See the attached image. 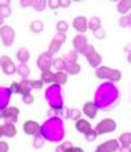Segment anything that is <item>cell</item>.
Here are the masks:
<instances>
[{
    "instance_id": "obj_1",
    "label": "cell",
    "mask_w": 131,
    "mask_h": 152,
    "mask_svg": "<svg viewBox=\"0 0 131 152\" xmlns=\"http://www.w3.org/2000/svg\"><path fill=\"white\" fill-rule=\"evenodd\" d=\"M120 101V93L115 83L105 82L95 90L94 96V104L98 107V109L102 111H112L117 107Z\"/></svg>"
},
{
    "instance_id": "obj_2",
    "label": "cell",
    "mask_w": 131,
    "mask_h": 152,
    "mask_svg": "<svg viewBox=\"0 0 131 152\" xmlns=\"http://www.w3.org/2000/svg\"><path fill=\"white\" fill-rule=\"evenodd\" d=\"M40 134L44 137L46 141L50 142H61L65 138V126L62 119L58 116L48 118L41 126H40Z\"/></svg>"
},
{
    "instance_id": "obj_3",
    "label": "cell",
    "mask_w": 131,
    "mask_h": 152,
    "mask_svg": "<svg viewBox=\"0 0 131 152\" xmlns=\"http://www.w3.org/2000/svg\"><path fill=\"white\" fill-rule=\"evenodd\" d=\"M46 101L52 111H62L64 108V94L60 84L52 83L46 88Z\"/></svg>"
},
{
    "instance_id": "obj_4",
    "label": "cell",
    "mask_w": 131,
    "mask_h": 152,
    "mask_svg": "<svg viewBox=\"0 0 131 152\" xmlns=\"http://www.w3.org/2000/svg\"><path fill=\"white\" fill-rule=\"evenodd\" d=\"M95 76L98 79H106L111 83H116V82L122 80V71L101 65L99 68L95 69Z\"/></svg>"
},
{
    "instance_id": "obj_5",
    "label": "cell",
    "mask_w": 131,
    "mask_h": 152,
    "mask_svg": "<svg viewBox=\"0 0 131 152\" xmlns=\"http://www.w3.org/2000/svg\"><path fill=\"white\" fill-rule=\"evenodd\" d=\"M117 124H116L115 119H111V118H106V119H102L98 124L95 126V130L98 136H103V134H108V133L115 132Z\"/></svg>"
},
{
    "instance_id": "obj_6",
    "label": "cell",
    "mask_w": 131,
    "mask_h": 152,
    "mask_svg": "<svg viewBox=\"0 0 131 152\" xmlns=\"http://www.w3.org/2000/svg\"><path fill=\"white\" fill-rule=\"evenodd\" d=\"M0 39H1V42H3L6 47H10L15 40V31L10 25H3L0 28Z\"/></svg>"
},
{
    "instance_id": "obj_7",
    "label": "cell",
    "mask_w": 131,
    "mask_h": 152,
    "mask_svg": "<svg viewBox=\"0 0 131 152\" xmlns=\"http://www.w3.org/2000/svg\"><path fill=\"white\" fill-rule=\"evenodd\" d=\"M0 68L4 72V75H7V76H11L14 73H17V65L14 64L11 57H8V56L0 57Z\"/></svg>"
},
{
    "instance_id": "obj_8",
    "label": "cell",
    "mask_w": 131,
    "mask_h": 152,
    "mask_svg": "<svg viewBox=\"0 0 131 152\" xmlns=\"http://www.w3.org/2000/svg\"><path fill=\"white\" fill-rule=\"evenodd\" d=\"M52 60H54V58H52V56L48 51L40 54V56L37 57V61H36L37 68H39L41 72H44V71H50V68L52 66Z\"/></svg>"
},
{
    "instance_id": "obj_9",
    "label": "cell",
    "mask_w": 131,
    "mask_h": 152,
    "mask_svg": "<svg viewBox=\"0 0 131 152\" xmlns=\"http://www.w3.org/2000/svg\"><path fill=\"white\" fill-rule=\"evenodd\" d=\"M119 141L117 140H108L97 147L95 152H117L119 151Z\"/></svg>"
},
{
    "instance_id": "obj_10",
    "label": "cell",
    "mask_w": 131,
    "mask_h": 152,
    "mask_svg": "<svg viewBox=\"0 0 131 152\" xmlns=\"http://www.w3.org/2000/svg\"><path fill=\"white\" fill-rule=\"evenodd\" d=\"M72 26H73V29L77 31L80 35H83L88 29V21L84 15H77L75 20H73V22H72Z\"/></svg>"
},
{
    "instance_id": "obj_11",
    "label": "cell",
    "mask_w": 131,
    "mask_h": 152,
    "mask_svg": "<svg viewBox=\"0 0 131 152\" xmlns=\"http://www.w3.org/2000/svg\"><path fill=\"white\" fill-rule=\"evenodd\" d=\"M18 116H20V109L17 108V107H7V108L4 109V116L3 119L4 122H7V123H17V120H18Z\"/></svg>"
},
{
    "instance_id": "obj_12",
    "label": "cell",
    "mask_w": 131,
    "mask_h": 152,
    "mask_svg": "<svg viewBox=\"0 0 131 152\" xmlns=\"http://www.w3.org/2000/svg\"><path fill=\"white\" fill-rule=\"evenodd\" d=\"M87 46H88V42H87V37L84 35H77V36L73 37V48H75V51L77 54H82Z\"/></svg>"
},
{
    "instance_id": "obj_13",
    "label": "cell",
    "mask_w": 131,
    "mask_h": 152,
    "mask_svg": "<svg viewBox=\"0 0 131 152\" xmlns=\"http://www.w3.org/2000/svg\"><path fill=\"white\" fill-rule=\"evenodd\" d=\"M22 127H24L25 134H28V136H36L40 133V124L36 120H26Z\"/></svg>"
},
{
    "instance_id": "obj_14",
    "label": "cell",
    "mask_w": 131,
    "mask_h": 152,
    "mask_svg": "<svg viewBox=\"0 0 131 152\" xmlns=\"http://www.w3.org/2000/svg\"><path fill=\"white\" fill-rule=\"evenodd\" d=\"M98 107L94 104V101H88L83 105V113L87 116L88 119H95L97 113H98Z\"/></svg>"
},
{
    "instance_id": "obj_15",
    "label": "cell",
    "mask_w": 131,
    "mask_h": 152,
    "mask_svg": "<svg viewBox=\"0 0 131 152\" xmlns=\"http://www.w3.org/2000/svg\"><path fill=\"white\" fill-rule=\"evenodd\" d=\"M10 98H11V91H10V88L0 86V109L7 108L8 102H10Z\"/></svg>"
},
{
    "instance_id": "obj_16",
    "label": "cell",
    "mask_w": 131,
    "mask_h": 152,
    "mask_svg": "<svg viewBox=\"0 0 131 152\" xmlns=\"http://www.w3.org/2000/svg\"><path fill=\"white\" fill-rule=\"evenodd\" d=\"M1 130H3V136L7 137V138H12V137L17 136V129L14 123H7L4 122V124L1 126Z\"/></svg>"
},
{
    "instance_id": "obj_17",
    "label": "cell",
    "mask_w": 131,
    "mask_h": 152,
    "mask_svg": "<svg viewBox=\"0 0 131 152\" xmlns=\"http://www.w3.org/2000/svg\"><path fill=\"white\" fill-rule=\"evenodd\" d=\"M76 130L79 133H82V134H86V133H88L90 130H91V124H90V122L86 119H79L76 120V124H75Z\"/></svg>"
},
{
    "instance_id": "obj_18",
    "label": "cell",
    "mask_w": 131,
    "mask_h": 152,
    "mask_svg": "<svg viewBox=\"0 0 131 152\" xmlns=\"http://www.w3.org/2000/svg\"><path fill=\"white\" fill-rule=\"evenodd\" d=\"M31 58V53L26 47H21L17 51V60L20 61V64H26Z\"/></svg>"
},
{
    "instance_id": "obj_19",
    "label": "cell",
    "mask_w": 131,
    "mask_h": 152,
    "mask_svg": "<svg viewBox=\"0 0 131 152\" xmlns=\"http://www.w3.org/2000/svg\"><path fill=\"white\" fill-rule=\"evenodd\" d=\"M116 10H117V12L122 14V15L127 14L131 10V0H122V1H119L117 6H116Z\"/></svg>"
},
{
    "instance_id": "obj_20",
    "label": "cell",
    "mask_w": 131,
    "mask_h": 152,
    "mask_svg": "<svg viewBox=\"0 0 131 152\" xmlns=\"http://www.w3.org/2000/svg\"><path fill=\"white\" fill-rule=\"evenodd\" d=\"M87 61L88 64L91 65L92 68H99L101 66V64H102V56L101 54H98V53H94V54H91L90 57H87Z\"/></svg>"
},
{
    "instance_id": "obj_21",
    "label": "cell",
    "mask_w": 131,
    "mask_h": 152,
    "mask_svg": "<svg viewBox=\"0 0 131 152\" xmlns=\"http://www.w3.org/2000/svg\"><path fill=\"white\" fill-rule=\"evenodd\" d=\"M66 82H68V73L65 71H57L54 73V83L55 84L62 86V84H66Z\"/></svg>"
},
{
    "instance_id": "obj_22",
    "label": "cell",
    "mask_w": 131,
    "mask_h": 152,
    "mask_svg": "<svg viewBox=\"0 0 131 152\" xmlns=\"http://www.w3.org/2000/svg\"><path fill=\"white\" fill-rule=\"evenodd\" d=\"M40 80L43 82V84H52L54 83V72L51 71H44L40 73Z\"/></svg>"
},
{
    "instance_id": "obj_23",
    "label": "cell",
    "mask_w": 131,
    "mask_h": 152,
    "mask_svg": "<svg viewBox=\"0 0 131 152\" xmlns=\"http://www.w3.org/2000/svg\"><path fill=\"white\" fill-rule=\"evenodd\" d=\"M20 83V94L21 96H25V94H29L31 93V80L28 79H22L21 82H18Z\"/></svg>"
},
{
    "instance_id": "obj_24",
    "label": "cell",
    "mask_w": 131,
    "mask_h": 152,
    "mask_svg": "<svg viewBox=\"0 0 131 152\" xmlns=\"http://www.w3.org/2000/svg\"><path fill=\"white\" fill-rule=\"evenodd\" d=\"M17 73H18L22 79H28V76L31 75V68L28 66V64H20L17 66Z\"/></svg>"
},
{
    "instance_id": "obj_25",
    "label": "cell",
    "mask_w": 131,
    "mask_h": 152,
    "mask_svg": "<svg viewBox=\"0 0 131 152\" xmlns=\"http://www.w3.org/2000/svg\"><path fill=\"white\" fill-rule=\"evenodd\" d=\"M0 15L3 18H7L11 15V7H10L8 1H0Z\"/></svg>"
},
{
    "instance_id": "obj_26",
    "label": "cell",
    "mask_w": 131,
    "mask_h": 152,
    "mask_svg": "<svg viewBox=\"0 0 131 152\" xmlns=\"http://www.w3.org/2000/svg\"><path fill=\"white\" fill-rule=\"evenodd\" d=\"M29 28H31V31H32L33 33H40V32H43L44 24H43V21L35 20V21H32V22H31Z\"/></svg>"
},
{
    "instance_id": "obj_27",
    "label": "cell",
    "mask_w": 131,
    "mask_h": 152,
    "mask_svg": "<svg viewBox=\"0 0 131 152\" xmlns=\"http://www.w3.org/2000/svg\"><path fill=\"white\" fill-rule=\"evenodd\" d=\"M99 28H101V18L99 17H91L88 20V29L92 31V32H95L97 29Z\"/></svg>"
},
{
    "instance_id": "obj_28",
    "label": "cell",
    "mask_w": 131,
    "mask_h": 152,
    "mask_svg": "<svg viewBox=\"0 0 131 152\" xmlns=\"http://www.w3.org/2000/svg\"><path fill=\"white\" fill-rule=\"evenodd\" d=\"M66 118L68 119H72V120H79V119H82V112L76 108H68Z\"/></svg>"
},
{
    "instance_id": "obj_29",
    "label": "cell",
    "mask_w": 131,
    "mask_h": 152,
    "mask_svg": "<svg viewBox=\"0 0 131 152\" xmlns=\"http://www.w3.org/2000/svg\"><path fill=\"white\" fill-rule=\"evenodd\" d=\"M120 145H127V147H131V133L127 132V133H122L117 138Z\"/></svg>"
},
{
    "instance_id": "obj_30",
    "label": "cell",
    "mask_w": 131,
    "mask_h": 152,
    "mask_svg": "<svg viewBox=\"0 0 131 152\" xmlns=\"http://www.w3.org/2000/svg\"><path fill=\"white\" fill-rule=\"evenodd\" d=\"M80 71H82V66H80L77 62H75V64H66L65 72H66L68 75H77Z\"/></svg>"
},
{
    "instance_id": "obj_31",
    "label": "cell",
    "mask_w": 131,
    "mask_h": 152,
    "mask_svg": "<svg viewBox=\"0 0 131 152\" xmlns=\"http://www.w3.org/2000/svg\"><path fill=\"white\" fill-rule=\"evenodd\" d=\"M77 57H79V54L73 50V51H69V53L65 54L64 61L66 62V64H75V62H77Z\"/></svg>"
},
{
    "instance_id": "obj_32",
    "label": "cell",
    "mask_w": 131,
    "mask_h": 152,
    "mask_svg": "<svg viewBox=\"0 0 131 152\" xmlns=\"http://www.w3.org/2000/svg\"><path fill=\"white\" fill-rule=\"evenodd\" d=\"M44 142H46V140H44V137L39 133V134H36V136L33 137V142H32V145H33V148L40 149V148H41V147L44 145Z\"/></svg>"
},
{
    "instance_id": "obj_33",
    "label": "cell",
    "mask_w": 131,
    "mask_h": 152,
    "mask_svg": "<svg viewBox=\"0 0 131 152\" xmlns=\"http://www.w3.org/2000/svg\"><path fill=\"white\" fill-rule=\"evenodd\" d=\"M52 66L57 71H65L66 69V62L64 61V58H54L52 60Z\"/></svg>"
},
{
    "instance_id": "obj_34",
    "label": "cell",
    "mask_w": 131,
    "mask_h": 152,
    "mask_svg": "<svg viewBox=\"0 0 131 152\" xmlns=\"http://www.w3.org/2000/svg\"><path fill=\"white\" fill-rule=\"evenodd\" d=\"M61 46H62V44H61V43H58L57 40H54V39H52V40H51V43H50V47H48V53H50L51 56H54L55 53H58V51H60Z\"/></svg>"
},
{
    "instance_id": "obj_35",
    "label": "cell",
    "mask_w": 131,
    "mask_h": 152,
    "mask_svg": "<svg viewBox=\"0 0 131 152\" xmlns=\"http://www.w3.org/2000/svg\"><path fill=\"white\" fill-rule=\"evenodd\" d=\"M72 147H73V145H72L71 141H64V142H61V144L55 148V152H68Z\"/></svg>"
},
{
    "instance_id": "obj_36",
    "label": "cell",
    "mask_w": 131,
    "mask_h": 152,
    "mask_svg": "<svg viewBox=\"0 0 131 152\" xmlns=\"http://www.w3.org/2000/svg\"><path fill=\"white\" fill-rule=\"evenodd\" d=\"M68 29H69V25H68L66 21H58L57 22V31H58V33H65L66 35Z\"/></svg>"
},
{
    "instance_id": "obj_37",
    "label": "cell",
    "mask_w": 131,
    "mask_h": 152,
    "mask_svg": "<svg viewBox=\"0 0 131 152\" xmlns=\"http://www.w3.org/2000/svg\"><path fill=\"white\" fill-rule=\"evenodd\" d=\"M32 7L35 8L36 11H43L44 8L47 7V1H44V0H35Z\"/></svg>"
},
{
    "instance_id": "obj_38",
    "label": "cell",
    "mask_w": 131,
    "mask_h": 152,
    "mask_svg": "<svg viewBox=\"0 0 131 152\" xmlns=\"http://www.w3.org/2000/svg\"><path fill=\"white\" fill-rule=\"evenodd\" d=\"M84 137H86V140H87V141L92 142V141H95V138L98 137V134H97V132L94 130V129H91L88 133H86V134H84Z\"/></svg>"
},
{
    "instance_id": "obj_39",
    "label": "cell",
    "mask_w": 131,
    "mask_h": 152,
    "mask_svg": "<svg viewBox=\"0 0 131 152\" xmlns=\"http://www.w3.org/2000/svg\"><path fill=\"white\" fill-rule=\"evenodd\" d=\"M94 53H97V51H95V48H94V46H92V44H88L87 47L84 48V51L82 53V54H83V56L86 57V58H87V57H90L91 54H94Z\"/></svg>"
},
{
    "instance_id": "obj_40",
    "label": "cell",
    "mask_w": 131,
    "mask_h": 152,
    "mask_svg": "<svg viewBox=\"0 0 131 152\" xmlns=\"http://www.w3.org/2000/svg\"><path fill=\"white\" fill-rule=\"evenodd\" d=\"M44 84L41 80H31V88H33V90H41Z\"/></svg>"
},
{
    "instance_id": "obj_41",
    "label": "cell",
    "mask_w": 131,
    "mask_h": 152,
    "mask_svg": "<svg viewBox=\"0 0 131 152\" xmlns=\"http://www.w3.org/2000/svg\"><path fill=\"white\" fill-rule=\"evenodd\" d=\"M22 102L26 105L33 104V102H35V97H33L31 93H29V94H25V96H22Z\"/></svg>"
},
{
    "instance_id": "obj_42",
    "label": "cell",
    "mask_w": 131,
    "mask_h": 152,
    "mask_svg": "<svg viewBox=\"0 0 131 152\" xmlns=\"http://www.w3.org/2000/svg\"><path fill=\"white\" fill-rule=\"evenodd\" d=\"M54 40H57L58 43H61V44H64L65 42H66V35L65 33H58L57 32L55 35H54V37H52Z\"/></svg>"
},
{
    "instance_id": "obj_43",
    "label": "cell",
    "mask_w": 131,
    "mask_h": 152,
    "mask_svg": "<svg viewBox=\"0 0 131 152\" xmlns=\"http://www.w3.org/2000/svg\"><path fill=\"white\" fill-rule=\"evenodd\" d=\"M94 33V36L97 37V39H99V40H102V39H105V36H106V32L103 31L102 28H99V29H97L95 32H92Z\"/></svg>"
},
{
    "instance_id": "obj_44",
    "label": "cell",
    "mask_w": 131,
    "mask_h": 152,
    "mask_svg": "<svg viewBox=\"0 0 131 152\" xmlns=\"http://www.w3.org/2000/svg\"><path fill=\"white\" fill-rule=\"evenodd\" d=\"M8 88H10L11 94H20V83L18 82H12L11 87H8Z\"/></svg>"
},
{
    "instance_id": "obj_45",
    "label": "cell",
    "mask_w": 131,
    "mask_h": 152,
    "mask_svg": "<svg viewBox=\"0 0 131 152\" xmlns=\"http://www.w3.org/2000/svg\"><path fill=\"white\" fill-rule=\"evenodd\" d=\"M47 6L51 10H57V8H60V0H48Z\"/></svg>"
},
{
    "instance_id": "obj_46",
    "label": "cell",
    "mask_w": 131,
    "mask_h": 152,
    "mask_svg": "<svg viewBox=\"0 0 131 152\" xmlns=\"http://www.w3.org/2000/svg\"><path fill=\"white\" fill-rule=\"evenodd\" d=\"M8 149H10V147H8L7 142L6 141H0V152H8Z\"/></svg>"
},
{
    "instance_id": "obj_47",
    "label": "cell",
    "mask_w": 131,
    "mask_h": 152,
    "mask_svg": "<svg viewBox=\"0 0 131 152\" xmlns=\"http://www.w3.org/2000/svg\"><path fill=\"white\" fill-rule=\"evenodd\" d=\"M71 0H60V7H64V8H66V7H69L71 6Z\"/></svg>"
},
{
    "instance_id": "obj_48",
    "label": "cell",
    "mask_w": 131,
    "mask_h": 152,
    "mask_svg": "<svg viewBox=\"0 0 131 152\" xmlns=\"http://www.w3.org/2000/svg\"><path fill=\"white\" fill-rule=\"evenodd\" d=\"M119 152H131V147H127V145H120Z\"/></svg>"
},
{
    "instance_id": "obj_49",
    "label": "cell",
    "mask_w": 131,
    "mask_h": 152,
    "mask_svg": "<svg viewBox=\"0 0 131 152\" xmlns=\"http://www.w3.org/2000/svg\"><path fill=\"white\" fill-rule=\"evenodd\" d=\"M20 4H21V7H32L33 6V1H20Z\"/></svg>"
},
{
    "instance_id": "obj_50",
    "label": "cell",
    "mask_w": 131,
    "mask_h": 152,
    "mask_svg": "<svg viewBox=\"0 0 131 152\" xmlns=\"http://www.w3.org/2000/svg\"><path fill=\"white\" fill-rule=\"evenodd\" d=\"M68 152H84V151H83V148H80V147H72Z\"/></svg>"
},
{
    "instance_id": "obj_51",
    "label": "cell",
    "mask_w": 131,
    "mask_h": 152,
    "mask_svg": "<svg viewBox=\"0 0 131 152\" xmlns=\"http://www.w3.org/2000/svg\"><path fill=\"white\" fill-rule=\"evenodd\" d=\"M126 22H127V26H131V14L126 15Z\"/></svg>"
},
{
    "instance_id": "obj_52",
    "label": "cell",
    "mask_w": 131,
    "mask_h": 152,
    "mask_svg": "<svg viewBox=\"0 0 131 152\" xmlns=\"http://www.w3.org/2000/svg\"><path fill=\"white\" fill-rule=\"evenodd\" d=\"M124 51L127 53V54H130V53H131V43H128L127 46L124 47Z\"/></svg>"
},
{
    "instance_id": "obj_53",
    "label": "cell",
    "mask_w": 131,
    "mask_h": 152,
    "mask_svg": "<svg viewBox=\"0 0 131 152\" xmlns=\"http://www.w3.org/2000/svg\"><path fill=\"white\" fill-rule=\"evenodd\" d=\"M3 25H4V18H3L1 15H0V28H1Z\"/></svg>"
},
{
    "instance_id": "obj_54",
    "label": "cell",
    "mask_w": 131,
    "mask_h": 152,
    "mask_svg": "<svg viewBox=\"0 0 131 152\" xmlns=\"http://www.w3.org/2000/svg\"><path fill=\"white\" fill-rule=\"evenodd\" d=\"M4 116V109H0V119H3Z\"/></svg>"
},
{
    "instance_id": "obj_55",
    "label": "cell",
    "mask_w": 131,
    "mask_h": 152,
    "mask_svg": "<svg viewBox=\"0 0 131 152\" xmlns=\"http://www.w3.org/2000/svg\"><path fill=\"white\" fill-rule=\"evenodd\" d=\"M127 61L131 64V53H130V54H127Z\"/></svg>"
},
{
    "instance_id": "obj_56",
    "label": "cell",
    "mask_w": 131,
    "mask_h": 152,
    "mask_svg": "<svg viewBox=\"0 0 131 152\" xmlns=\"http://www.w3.org/2000/svg\"><path fill=\"white\" fill-rule=\"evenodd\" d=\"M3 137V130H1V126H0V138Z\"/></svg>"
}]
</instances>
